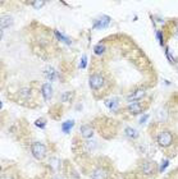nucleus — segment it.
Returning a JSON list of instances; mask_svg holds the SVG:
<instances>
[{"label":"nucleus","instance_id":"obj_18","mask_svg":"<svg viewBox=\"0 0 178 179\" xmlns=\"http://www.w3.org/2000/svg\"><path fill=\"white\" fill-rule=\"evenodd\" d=\"M55 36H56L58 38H59V40H62V41H64V42H67V43H68V45H69V43H71V40H69V38L67 37V36H63V35H62V33H60L59 31H55Z\"/></svg>","mask_w":178,"mask_h":179},{"label":"nucleus","instance_id":"obj_4","mask_svg":"<svg viewBox=\"0 0 178 179\" xmlns=\"http://www.w3.org/2000/svg\"><path fill=\"white\" fill-rule=\"evenodd\" d=\"M145 94H146V91L143 90V88H138V90L134 91V92L129 94L127 96V101H129V103H136V101L142 99L143 96H145Z\"/></svg>","mask_w":178,"mask_h":179},{"label":"nucleus","instance_id":"obj_2","mask_svg":"<svg viewBox=\"0 0 178 179\" xmlns=\"http://www.w3.org/2000/svg\"><path fill=\"white\" fill-rule=\"evenodd\" d=\"M89 83H90V87L92 90H98L100 87H103V85H104V77L99 73H95L90 77Z\"/></svg>","mask_w":178,"mask_h":179},{"label":"nucleus","instance_id":"obj_11","mask_svg":"<svg viewBox=\"0 0 178 179\" xmlns=\"http://www.w3.org/2000/svg\"><path fill=\"white\" fill-rule=\"evenodd\" d=\"M91 178L92 179H107V173H105L104 169H95Z\"/></svg>","mask_w":178,"mask_h":179},{"label":"nucleus","instance_id":"obj_27","mask_svg":"<svg viewBox=\"0 0 178 179\" xmlns=\"http://www.w3.org/2000/svg\"><path fill=\"white\" fill-rule=\"evenodd\" d=\"M3 179H9V178H3Z\"/></svg>","mask_w":178,"mask_h":179},{"label":"nucleus","instance_id":"obj_8","mask_svg":"<svg viewBox=\"0 0 178 179\" xmlns=\"http://www.w3.org/2000/svg\"><path fill=\"white\" fill-rule=\"evenodd\" d=\"M141 170L145 175H150V174H152L154 170H155V165H154L151 161H145L141 165Z\"/></svg>","mask_w":178,"mask_h":179},{"label":"nucleus","instance_id":"obj_10","mask_svg":"<svg viewBox=\"0 0 178 179\" xmlns=\"http://www.w3.org/2000/svg\"><path fill=\"white\" fill-rule=\"evenodd\" d=\"M44 74H45V77L49 81H55L56 79V72H55V69L53 68V67H46V68L44 69Z\"/></svg>","mask_w":178,"mask_h":179},{"label":"nucleus","instance_id":"obj_26","mask_svg":"<svg viewBox=\"0 0 178 179\" xmlns=\"http://www.w3.org/2000/svg\"><path fill=\"white\" fill-rule=\"evenodd\" d=\"M176 32L178 33V22H177V26H176Z\"/></svg>","mask_w":178,"mask_h":179},{"label":"nucleus","instance_id":"obj_19","mask_svg":"<svg viewBox=\"0 0 178 179\" xmlns=\"http://www.w3.org/2000/svg\"><path fill=\"white\" fill-rule=\"evenodd\" d=\"M86 64H87V55H83L82 58H81L80 68H81V69H85V68H86Z\"/></svg>","mask_w":178,"mask_h":179},{"label":"nucleus","instance_id":"obj_15","mask_svg":"<svg viewBox=\"0 0 178 179\" xmlns=\"http://www.w3.org/2000/svg\"><path fill=\"white\" fill-rule=\"evenodd\" d=\"M105 105H107L110 110H115V109L118 108V100H117V99L108 100V101H105Z\"/></svg>","mask_w":178,"mask_h":179},{"label":"nucleus","instance_id":"obj_13","mask_svg":"<svg viewBox=\"0 0 178 179\" xmlns=\"http://www.w3.org/2000/svg\"><path fill=\"white\" fill-rule=\"evenodd\" d=\"M73 125H74V120H65L63 125H62V130H63L65 134H68L71 132V129L73 128Z\"/></svg>","mask_w":178,"mask_h":179},{"label":"nucleus","instance_id":"obj_3","mask_svg":"<svg viewBox=\"0 0 178 179\" xmlns=\"http://www.w3.org/2000/svg\"><path fill=\"white\" fill-rule=\"evenodd\" d=\"M172 142H173V136L170 132H161L159 136H158V143L163 147L170 146Z\"/></svg>","mask_w":178,"mask_h":179},{"label":"nucleus","instance_id":"obj_16","mask_svg":"<svg viewBox=\"0 0 178 179\" xmlns=\"http://www.w3.org/2000/svg\"><path fill=\"white\" fill-rule=\"evenodd\" d=\"M104 51H105V46L101 45V43L96 45V46H95V49H94V52H95L96 55H101V54H104Z\"/></svg>","mask_w":178,"mask_h":179},{"label":"nucleus","instance_id":"obj_14","mask_svg":"<svg viewBox=\"0 0 178 179\" xmlns=\"http://www.w3.org/2000/svg\"><path fill=\"white\" fill-rule=\"evenodd\" d=\"M124 132H126L127 136H128L129 138H132V139H136V138L138 137V132H137V130H134L133 128H131V127H127Z\"/></svg>","mask_w":178,"mask_h":179},{"label":"nucleus","instance_id":"obj_9","mask_svg":"<svg viewBox=\"0 0 178 179\" xmlns=\"http://www.w3.org/2000/svg\"><path fill=\"white\" fill-rule=\"evenodd\" d=\"M81 134H82L83 138H91L94 136V129L90 127V125H81Z\"/></svg>","mask_w":178,"mask_h":179},{"label":"nucleus","instance_id":"obj_5","mask_svg":"<svg viewBox=\"0 0 178 179\" xmlns=\"http://www.w3.org/2000/svg\"><path fill=\"white\" fill-rule=\"evenodd\" d=\"M145 110V108H143V105L141 103H138V101H136V103H131L128 105V111L133 115H138L141 114L142 111Z\"/></svg>","mask_w":178,"mask_h":179},{"label":"nucleus","instance_id":"obj_22","mask_svg":"<svg viewBox=\"0 0 178 179\" xmlns=\"http://www.w3.org/2000/svg\"><path fill=\"white\" fill-rule=\"evenodd\" d=\"M168 165H169V161H168V160H164V161H163L161 166H160V172H164L165 169H167V166H168Z\"/></svg>","mask_w":178,"mask_h":179},{"label":"nucleus","instance_id":"obj_24","mask_svg":"<svg viewBox=\"0 0 178 179\" xmlns=\"http://www.w3.org/2000/svg\"><path fill=\"white\" fill-rule=\"evenodd\" d=\"M165 54H167V58H168V60H169V61L172 63V64H173V63H174L176 60H174V59H173V58H172V55H170V52H169V49H167V51H165Z\"/></svg>","mask_w":178,"mask_h":179},{"label":"nucleus","instance_id":"obj_21","mask_svg":"<svg viewBox=\"0 0 178 179\" xmlns=\"http://www.w3.org/2000/svg\"><path fill=\"white\" fill-rule=\"evenodd\" d=\"M156 38L159 40V43H160L161 46L164 45V42H163V33H161V31H158L156 32Z\"/></svg>","mask_w":178,"mask_h":179},{"label":"nucleus","instance_id":"obj_7","mask_svg":"<svg viewBox=\"0 0 178 179\" xmlns=\"http://www.w3.org/2000/svg\"><path fill=\"white\" fill-rule=\"evenodd\" d=\"M41 91H42V96H44V99L46 101H49L51 99V96H53V87H51V85L50 83H44V85H42Z\"/></svg>","mask_w":178,"mask_h":179},{"label":"nucleus","instance_id":"obj_20","mask_svg":"<svg viewBox=\"0 0 178 179\" xmlns=\"http://www.w3.org/2000/svg\"><path fill=\"white\" fill-rule=\"evenodd\" d=\"M72 95H73L72 92L63 94V95H62V101H69V100H71V97H69V96H72Z\"/></svg>","mask_w":178,"mask_h":179},{"label":"nucleus","instance_id":"obj_25","mask_svg":"<svg viewBox=\"0 0 178 179\" xmlns=\"http://www.w3.org/2000/svg\"><path fill=\"white\" fill-rule=\"evenodd\" d=\"M147 118H149V115H143V117H142V118L140 119V123H141V124H142V123H145Z\"/></svg>","mask_w":178,"mask_h":179},{"label":"nucleus","instance_id":"obj_23","mask_svg":"<svg viewBox=\"0 0 178 179\" xmlns=\"http://www.w3.org/2000/svg\"><path fill=\"white\" fill-rule=\"evenodd\" d=\"M44 4H45V1H42V0H40V1H33V7H35V8H41Z\"/></svg>","mask_w":178,"mask_h":179},{"label":"nucleus","instance_id":"obj_12","mask_svg":"<svg viewBox=\"0 0 178 179\" xmlns=\"http://www.w3.org/2000/svg\"><path fill=\"white\" fill-rule=\"evenodd\" d=\"M13 23V18L11 16H2V30H4V28H8L9 26H12Z\"/></svg>","mask_w":178,"mask_h":179},{"label":"nucleus","instance_id":"obj_17","mask_svg":"<svg viewBox=\"0 0 178 179\" xmlns=\"http://www.w3.org/2000/svg\"><path fill=\"white\" fill-rule=\"evenodd\" d=\"M35 125H36L37 128H41V129H44V128H45V125H46V119H45V118L37 119L36 122H35Z\"/></svg>","mask_w":178,"mask_h":179},{"label":"nucleus","instance_id":"obj_1","mask_svg":"<svg viewBox=\"0 0 178 179\" xmlns=\"http://www.w3.org/2000/svg\"><path fill=\"white\" fill-rule=\"evenodd\" d=\"M31 151H32V155L35 156V159H37V160H44L46 156V147L41 142L33 143L31 146Z\"/></svg>","mask_w":178,"mask_h":179},{"label":"nucleus","instance_id":"obj_28","mask_svg":"<svg viewBox=\"0 0 178 179\" xmlns=\"http://www.w3.org/2000/svg\"><path fill=\"white\" fill-rule=\"evenodd\" d=\"M58 179H62V178H58Z\"/></svg>","mask_w":178,"mask_h":179},{"label":"nucleus","instance_id":"obj_6","mask_svg":"<svg viewBox=\"0 0 178 179\" xmlns=\"http://www.w3.org/2000/svg\"><path fill=\"white\" fill-rule=\"evenodd\" d=\"M110 22V18L108 16H103L101 18L96 19V21L94 22V28H98V30H100V28H105Z\"/></svg>","mask_w":178,"mask_h":179}]
</instances>
